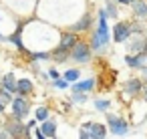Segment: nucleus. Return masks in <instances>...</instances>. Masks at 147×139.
<instances>
[{"label":"nucleus","instance_id":"a878e982","mask_svg":"<svg viewBox=\"0 0 147 139\" xmlns=\"http://www.w3.org/2000/svg\"><path fill=\"white\" fill-rule=\"evenodd\" d=\"M115 2H117V4H125V6H127V4H131V2H133V0H115Z\"/></svg>","mask_w":147,"mask_h":139},{"label":"nucleus","instance_id":"ddd939ff","mask_svg":"<svg viewBox=\"0 0 147 139\" xmlns=\"http://www.w3.org/2000/svg\"><path fill=\"white\" fill-rule=\"evenodd\" d=\"M12 109H14V115L20 117V115H24V113L28 111V103H26L22 97H18V99L12 101Z\"/></svg>","mask_w":147,"mask_h":139},{"label":"nucleus","instance_id":"dca6fc26","mask_svg":"<svg viewBox=\"0 0 147 139\" xmlns=\"http://www.w3.org/2000/svg\"><path fill=\"white\" fill-rule=\"evenodd\" d=\"M16 91H18L20 95H26V93H30V91H32V83H30L28 79H20V81H18V85H16Z\"/></svg>","mask_w":147,"mask_h":139},{"label":"nucleus","instance_id":"cd10ccee","mask_svg":"<svg viewBox=\"0 0 147 139\" xmlns=\"http://www.w3.org/2000/svg\"><path fill=\"white\" fill-rule=\"evenodd\" d=\"M4 40H8V38H6V36H4L2 32H0V43H4Z\"/></svg>","mask_w":147,"mask_h":139},{"label":"nucleus","instance_id":"f257e3e1","mask_svg":"<svg viewBox=\"0 0 147 139\" xmlns=\"http://www.w3.org/2000/svg\"><path fill=\"white\" fill-rule=\"evenodd\" d=\"M69 59H73L75 63H89L91 61V47L85 43V40H77L75 45H73V49H71V57Z\"/></svg>","mask_w":147,"mask_h":139},{"label":"nucleus","instance_id":"0eeeda50","mask_svg":"<svg viewBox=\"0 0 147 139\" xmlns=\"http://www.w3.org/2000/svg\"><path fill=\"white\" fill-rule=\"evenodd\" d=\"M83 129L89 133L91 139H103V137H105V127H103L101 123H87Z\"/></svg>","mask_w":147,"mask_h":139},{"label":"nucleus","instance_id":"6ab92c4d","mask_svg":"<svg viewBox=\"0 0 147 139\" xmlns=\"http://www.w3.org/2000/svg\"><path fill=\"white\" fill-rule=\"evenodd\" d=\"M30 59H32V61H49L51 55L45 53V51H38V53H30Z\"/></svg>","mask_w":147,"mask_h":139},{"label":"nucleus","instance_id":"f8f14e48","mask_svg":"<svg viewBox=\"0 0 147 139\" xmlns=\"http://www.w3.org/2000/svg\"><path fill=\"white\" fill-rule=\"evenodd\" d=\"M8 40L16 47V49H20V51H24V40H22V26H18L10 36H8Z\"/></svg>","mask_w":147,"mask_h":139},{"label":"nucleus","instance_id":"f3484780","mask_svg":"<svg viewBox=\"0 0 147 139\" xmlns=\"http://www.w3.org/2000/svg\"><path fill=\"white\" fill-rule=\"evenodd\" d=\"M79 77H81V71H79V69H69V71H65V81H67V83L79 81Z\"/></svg>","mask_w":147,"mask_h":139},{"label":"nucleus","instance_id":"a211bd4d","mask_svg":"<svg viewBox=\"0 0 147 139\" xmlns=\"http://www.w3.org/2000/svg\"><path fill=\"white\" fill-rule=\"evenodd\" d=\"M12 93H8L6 89H0V105H8V103H12V97H10Z\"/></svg>","mask_w":147,"mask_h":139},{"label":"nucleus","instance_id":"4468645a","mask_svg":"<svg viewBox=\"0 0 147 139\" xmlns=\"http://www.w3.org/2000/svg\"><path fill=\"white\" fill-rule=\"evenodd\" d=\"M125 89H127V93H129V95H137L143 87H141V81H139V79H129V81H127V85H125Z\"/></svg>","mask_w":147,"mask_h":139},{"label":"nucleus","instance_id":"4be33fe9","mask_svg":"<svg viewBox=\"0 0 147 139\" xmlns=\"http://www.w3.org/2000/svg\"><path fill=\"white\" fill-rule=\"evenodd\" d=\"M67 85H69V83H67L65 79H55V87H57V89H67Z\"/></svg>","mask_w":147,"mask_h":139},{"label":"nucleus","instance_id":"9d476101","mask_svg":"<svg viewBox=\"0 0 147 139\" xmlns=\"http://www.w3.org/2000/svg\"><path fill=\"white\" fill-rule=\"evenodd\" d=\"M131 8H133V14L137 18H145L147 16V2H145V0H133Z\"/></svg>","mask_w":147,"mask_h":139},{"label":"nucleus","instance_id":"c756f323","mask_svg":"<svg viewBox=\"0 0 147 139\" xmlns=\"http://www.w3.org/2000/svg\"><path fill=\"white\" fill-rule=\"evenodd\" d=\"M143 55H145V59H147V49H145V51H143Z\"/></svg>","mask_w":147,"mask_h":139},{"label":"nucleus","instance_id":"6e6552de","mask_svg":"<svg viewBox=\"0 0 147 139\" xmlns=\"http://www.w3.org/2000/svg\"><path fill=\"white\" fill-rule=\"evenodd\" d=\"M109 125H111V131L115 135H125L127 133V123L117 119V117H113V115H109Z\"/></svg>","mask_w":147,"mask_h":139},{"label":"nucleus","instance_id":"1a4fd4ad","mask_svg":"<svg viewBox=\"0 0 147 139\" xmlns=\"http://www.w3.org/2000/svg\"><path fill=\"white\" fill-rule=\"evenodd\" d=\"M16 85H18V81H16L14 73H6L2 77V89H6L8 93H16Z\"/></svg>","mask_w":147,"mask_h":139},{"label":"nucleus","instance_id":"9b49d317","mask_svg":"<svg viewBox=\"0 0 147 139\" xmlns=\"http://www.w3.org/2000/svg\"><path fill=\"white\" fill-rule=\"evenodd\" d=\"M93 87H95V79H87V81H77L73 91L75 93H89Z\"/></svg>","mask_w":147,"mask_h":139},{"label":"nucleus","instance_id":"39448f33","mask_svg":"<svg viewBox=\"0 0 147 139\" xmlns=\"http://www.w3.org/2000/svg\"><path fill=\"white\" fill-rule=\"evenodd\" d=\"M77 40H79V38H77V34L69 30V32L61 34V38H59V45H57V49H61V51H69V53H71L73 45H75Z\"/></svg>","mask_w":147,"mask_h":139},{"label":"nucleus","instance_id":"f03ea898","mask_svg":"<svg viewBox=\"0 0 147 139\" xmlns=\"http://www.w3.org/2000/svg\"><path fill=\"white\" fill-rule=\"evenodd\" d=\"M125 43H127V51L133 53V55H139V53H143V51L147 49V38H145L141 32H137L133 38L129 36Z\"/></svg>","mask_w":147,"mask_h":139},{"label":"nucleus","instance_id":"aec40b11","mask_svg":"<svg viewBox=\"0 0 147 139\" xmlns=\"http://www.w3.org/2000/svg\"><path fill=\"white\" fill-rule=\"evenodd\" d=\"M55 129H57L55 123H45L42 125V135H55Z\"/></svg>","mask_w":147,"mask_h":139},{"label":"nucleus","instance_id":"393cba45","mask_svg":"<svg viewBox=\"0 0 147 139\" xmlns=\"http://www.w3.org/2000/svg\"><path fill=\"white\" fill-rule=\"evenodd\" d=\"M49 77H51L53 81H55V79H59V71H57V69H49Z\"/></svg>","mask_w":147,"mask_h":139},{"label":"nucleus","instance_id":"bb28decb","mask_svg":"<svg viewBox=\"0 0 147 139\" xmlns=\"http://www.w3.org/2000/svg\"><path fill=\"white\" fill-rule=\"evenodd\" d=\"M81 139H91V137H89V133H87V131H85V129H83V131H81Z\"/></svg>","mask_w":147,"mask_h":139},{"label":"nucleus","instance_id":"423d86ee","mask_svg":"<svg viewBox=\"0 0 147 139\" xmlns=\"http://www.w3.org/2000/svg\"><path fill=\"white\" fill-rule=\"evenodd\" d=\"M145 61H147V59H145L143 53H139V55H127V57H125V65L131 67V69H139V71L145 67Z\"/></svg>","mask_w":147,"mask_h":139},{"label":"nucleus","instance_id":"412c9836","mask_svg":"<svg viewBox=\"0 0 147 139\" xmlns=\"http://www.w3.org/2000/svg\"><path fill=\"white\" fill-rule=\"evenodd\" d=\"M47 115H49V109H45V107H40V109H36V119H47Z\"/></svg>","mask_w":147,"mask_h":139},{"label":"nucleus","instance_id":"7c9ffc66","mask_svg":"<svg viewBox=\"0 0 147 139\" xmlns=\"http://www.w3.org/2000/svg\"><path fill=\"white\" fill-rule=\"evenodd\" d=\"M2 111H4V107H2V105H0V113H2Z\"/></svg>","mask_w":147,"mask_h":139},{"label":"nucleus","instance_id":"c85d7f7f","mask_svg":"<svg viewBox=\"0 0 147 139\" xmlns=\"http://www.w3.org/2000/svg\"><path fill=\"white\" fill-rule=\"evenodd\" d=\"M141 71H143V73H145V77H147V67H143V69H141Z\"/></svg>","mask_w":147,"mask_h":139},{"label":"nucleus","instance_id":"20e7f679","mask_svg":"<svg viewBox=\"0 0 147 139\" xmlns=\"http://www.w3.org/2000/svg\"><path fill=\"white\" fill-rule=\"evenodd\" d=\"M91 22H93V16H91L89 12H85L77 22H71L69 30L75 32V34H77V32H83V30H89V28H91Z\"/></svg>","mask_w":147,"mask_h":139},{"label":"nucleus","instance_id":"5701e85b","mask_svg":"<svg viewBox=\"0 0 147 139\" xmlns=\"http://www.w3.org/2000/svg\"><path fill=\"white\" fill-rule=\"evenodd\" d=\"M73 99H75V101H79V103H83V101H87V93H75V95H73Z\"/></svg>","mask_w":147,"mask_h":139},{"label":"nucleus","instance_id":"b1692460","mask_svg":"<svg viewBox=\"0 0 147 139\" xmlns=\"http://www.w3.org/2000/svg\"><path fill=\"white\" fill-rule=\"evenodd\" d=\"M97 109H101V111H105V109H109V101H97Z\"/></svg>","mask_w":147,"mask_h":139},{"label":"nucleus","instance_id":"7ed1b4c3","mask_svg":"<svg viewBox=\"0 0 147 139\" xmlns=\"http://www.w3.org/2000/svg\"><path fill=\"white\" fill-rule=\"evenodd\" d=\"M131 34H133L131 22H117V24L113 26V40H115V43H125Z\"/></svg>","mask_w":147,"mask_h":139},{"label":"nucleus","instance_id":"2f4dec72","mask_svg":"<svg viewBox=\"0 0 147 139\" xmlns=\"http://www.w3.org/2000/svg\"><path fill=\"white\" fill-rule=\"evenodd\" d=\"M145 99H147V89H145Z\"/></svg>","mask_w":147,"mask_h":139},{"label":"nucleus","instance_id":"2eb2a0df","mask_svg":"<svg viewBox=\"0 0 147 139\" xmlns=\"http://www.w3.org/2000/svg\"><path fill=\"white\" fill-rule=\"evenodd\" d=\"M105 12H107V18H117L119 16V10H117V2H115V0H107V2H105Z\"/></svg>","mask_w":147,"mask_h":139}]
</instances>
